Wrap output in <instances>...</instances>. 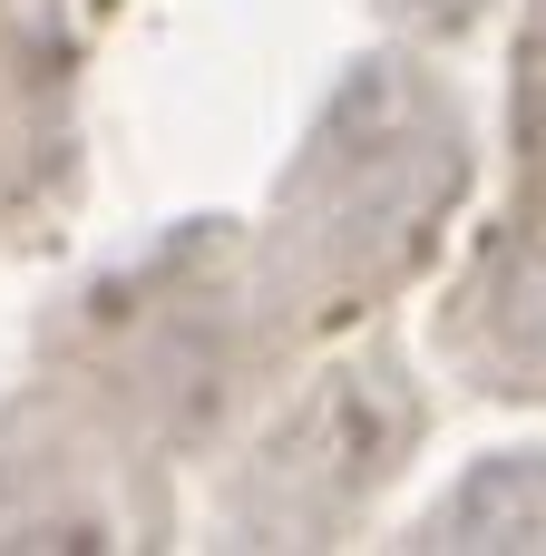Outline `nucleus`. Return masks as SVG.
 I'll list each match as a JSON object with an SVG mask.
<instances>
[{"label":"nucleus","mask_w":546,"mask_h":556,"mask_svg":"<svg viewBox=\"0 0 546 556\" xmlns=\"http://www.w3.org/2000/svg\"><path fill=\"white\" fill-rule=\"evenodd\" d=\"M391 10H410V20H440V29H459V20H479L488 0H391Z\"/></svg>","instance_id":"nucleus-1"}]
</instances>
